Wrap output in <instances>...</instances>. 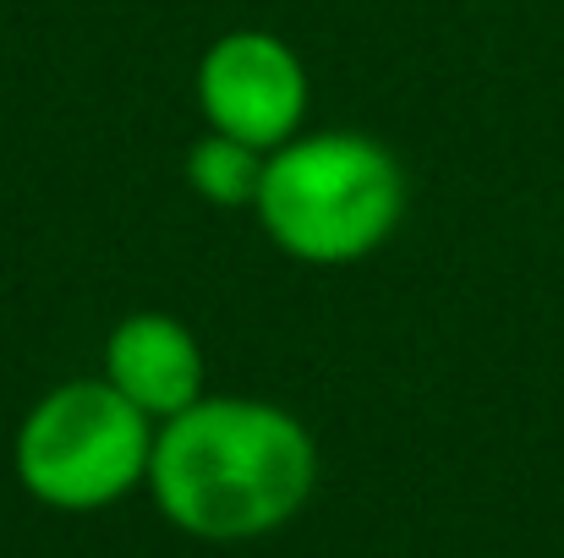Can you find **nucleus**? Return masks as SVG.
I'll list each match as a JSON object with an SVG mask.
<instances>
[{
  "label": "nucleus",
  "instance_id": "obj_1",
  "mask_svg": "<svg viewBox=\"0 0 564 558\" xmlns=\"http://www.w3.org/2000/svg\"><path fill=\"white\" fill-rule=\"evenodd\" d=\"M318 488L313 433L269 400L203 394L154 427L149 493L197 543H252L291 526Z\"/></svg>",
  "mask_w": 564,
  "mask_h": 558
},
{
  "label": "nucleus",
  "instance_id": "obj_2",
  "mask_svg": "<svg viewBox=\"0 0 564 558\" xmlns=\"http://www.w3.org/2000/svg\"><path fill=\"white\" fill-rule=\"evenodd\" d=\"M263 236L307 269H351L373 258L405 219V171L368 132H296L269 154L252 203Z\"/></svg>",
  "mask_w": 564,
  "mask_h": 558
},
{
  "label": "nucleus",
  "instance_id": "obj_3",
  "mask_svg": "<svg viewBox=\"0 0 564 558\" xmlns=\"http://www.w3.org/2000/svg\"><path fill=\"white\" fill-rule=\"evenodd\" d=\"M154 427L110 378H66L22 416L11 466L44 510H110L149 482Z\"/></svg>",
  "mask_w": 564,
  "mask_h": 558
},
{
  "label": "nucleus",
  "instance_id": "obj_4",
  "mask_svg": "<svg viewBox=\"0 0 564 558\" xmlns=\"http://www.w3.org/2000/svg\"><path fill=\"white\" fill-rule=\"evenodd\" d=\"M197 110L208 132H230L263 154L307 132L313 83L302 55L269 28H230L197 61Z\"/></svg>",
  "mask_w": 564,
  "mask_h": 558
},
{
  "label": "nucleus",
  "instance_id": "obj_5",
  "mask_svg": "<svg viewBox=\"0 0 564 558\" xmlns=\"http://www.w3.org/2000/svg\"><path fill=\"white\" fill-rule=\"evenodd\" d=\"M105 378L154 422H171L203 400V346L171 313H127L105 335Z\"/></svg>",
  "mask_w": 564,
  "mask_h": 558
},
{
  "label": "nucleus",
  "instance_id": "obj_6",
  "mask_svg": "<svg viewBox=\"0 0 564 558\" xmlns=\"http://www.w3.org/2000/svg\"><path fill=\"white\" fill-rule=\"evenodd\" d=\"M263 171L269 154L230 132H203L187 149V186L214 208H252L263 192Z\"/></svg>",
  "mask_w": 564,
  "mask_h": 558
}]
</instances>
